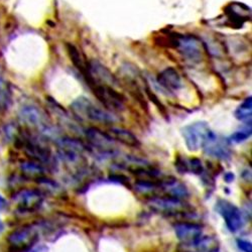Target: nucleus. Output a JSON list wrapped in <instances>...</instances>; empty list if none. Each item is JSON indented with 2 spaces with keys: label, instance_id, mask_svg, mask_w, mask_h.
<instances>
[{
  "label": "nucleus",
  "instance_id": "nucleus-1",
  "mask_svg": "<svg viewBox=\"0 0 252 252\" xmlns=\"http://www.w3.org/2000/svg\"><path fill=\"white\" fill-rule=\"evenodd\" d=\"M71 111L78 118L92 122L109 124L116 121L115 116L105 109H102L88 98L81 96L71 104Z\"/></svg>",
  "mask_w": 252,
  "mask_h": 252
},
{
  "label": "nucleus",
  "instance_id": "nucleus-2",
  "mask_svg": "<svg viewBox=\"0 0 252 252\" xmlns=\"http://www.w3.org/2000/svg\"><path fill=\"white\" fill-rule=\"evenodd\" d=\"M40 225H26L19 227L7 236V244L10 252H29L38 242L40 236Z\"/></svg>",
  "mask_w": 252,
  "mask_h": 252
},
{
  "label": "nucleus",
  "instance_id": "nucleus-3",
  "mask_svg": "<svg viewBox=\"0 0 252 252\" xmlns=\"http://www.w3.org/2000/svg\"><path fill=\"white\" fill-rule=\"evenodd\" d=\"M212 133L213 131L210 129L208 123L205 121L187 125L182 129L187 148L191 152H197L200 149H203Z\"/></svg>",
  "mask_w": 252,
  "mask_h": 252
},
{
  "label": "nucleus",
  "instance_id": "nucleus-4",
  "mask_svg": "<svg viewBox=\"0 0 252 252\" xmlns=\"http://www.w3.org/2000/svg\"><path fill=\"white\" fill-rule=\"evenodd\" d=\"M59 156L62 160L72 165H78L84 161V153L87 146L81 140L72 137H62L57 142Z\"/></svg>",
  "mask_w": 252,
  "mask_h": 252
},
{
  "label": "nucleus",
  "instance_id": "nucleus-5",
  "mask_svg": "<svg viewBox=\"0 0 252 252\" xmlns=\"http://www.w3.org/2000/svg\"><path fill=\"white\" fill-rule=\"evenodd\" d=\"M149 207L154 211L166 215V216H179L188 213H192L184 201L170 198V197H153L148 202Z\"/></svg>",
  "mask_w": 252,
  "mask_h": 252
},
{
  "label": "nucleus",
  "instance_id": "nucleus-6",
  "mask_svg": "<svg viewBox=\"0 0 252 252\" xmlns=\"http://www.w3.org/2000/svg\"><path fill=\"white\" fill-rule=\"evenodd\" d=\"M90 88L95 97L105 108L115 111H121L124 109V97L122 94L114 90L113 87L95 82Z\"/></svg>",
  "mask_w": 252,
  "mask_h": 252
},
{
  "label": "nucleus",
  "instance_id": "nucleus-7",
  "mask_svg": "<svg viewBox=\"0 0 252 252\" xmlns=\"http://www.w3.org/2000/svg\"><path fill=\"white\" fill-rule=\"evenodd\" d=\"M44 198V194L35 189H23L13 194L12 202L20 212L32 213L41 206Z\"/></svg>",
  "mask_w": 252,
  "mask_h": 252
},
{
  "label": "nucleus",
  "instance_id": "nucleus-8",
  "mask_svg": "<svg viewBox=\"0 0 252 252\" xmlns=\"http://www.w3.org/2000/svg\"><path fill=\"white\" fill-rule=\"evenodd\" d=\"M176 49L186 60L195 64L203 60L205 46L201 39L195 35L178 34V46Z\"/></svg>",
  "mask_w": 252,
  "mask_h": 252
},
{
  "label": "nucleus",
  "instance_id": "nucleus-9",
  "mask_svg": "<svg viewBox=\"0 0 252 252\" xmlns=\"http://www.w3.org/2000/svg\"><path fill=\"white\" fill-rule=\"evenodd\" d=\"M85 137L89 146L103 156H113L115 153L114 140L102 130L96 127H89L85 131Z\"/></svg>",
  "mask_w": 252,
  "mask_h": 252
},
{
  "label": "nucleus",
  "instance_id": "nucleus-10",
  "mask_svg": "<svg viewBox=\"0 0 252 252\" xmlns=\"http://www.w3.org/2000/svg\"><path fill=\"white\" fill-rule=\"evenodd\" d=\"M216 210L223 217L227 228L231 232H236L243 226V218L240 210L226 200H219L216 204Z\"/></svg>",
  "mask_w": 252,
  "mask_h": 252
},
{
  "label": "nucleus",
  "instance_id": "nucleus-11",
  "mask_svg": "<svg viewBox=\"0 0 252 252\" xmlns=\"http://www.w3.org/2000/svg\"><path fill=\"white\" fill-rule=\"evenodd\" d=\"M226 22L230 28L239 29L250 20L251 10L247 5L240 2H231L224 8Z\"/></svg>",
  "mask_w": 252,
  "mask_h": 252
},
{
  "label": "nucleus",
  "instance_id": "nucleus-12",
  "mask_svg": "<svg viewBox=\"0 0 252 252\" xmlns=\"http://www.w3.org/2000/svg\"><path fill=\"white\" fill-rule=\"evenodd\" d=\"M174 229L178 239L183 245L191 244L204 235L202 226L195 223H178L174 226Z\"/></svg>",
  "mask_w": 252,
  "mask_h": 252
},
{
  "label": "nucleus",
  "instance_id": "nucleus-13",
  "mask_svg": "<svg viewBox=\"0 0 252 252\" xmlns=\"http://www.w3.org/2000/svg\"><path fill=\"white\" fill-rule=\"evenodd\" d=\"M25 150L27 155L32 160L39 163H49L52 160V153L48 146L33 138H28L25 142Z\"/></svg>",
  "mask_w": 252,
  "mask_h": 252
},
{
  "label": "nucleus",
  "instance_id": "nucleus-14",
  "mask_svg": "<svg viewBox=\"0 0 252 252\" xmlns=\"http://www.w3.org/2000/svg\"><path fill=\"white\" fill-rule=\"evenodd\" d=\"M203 149L207 155L216 158L228 159L231 157V150L229 148L228 141L219 138L214 131Z\"/></svg>",
  "mask_w": 252,
  "mask_h": 252
},
{
  "label": "nucleus",
  "instance_id": "nucleus-15",
  "mask_svg": "<svg viewBox=\"0 0 252 252\" xmlns=\"http://www.w3.org/2000/svg\"><path fill=\"white\" fill-rule=\"evenodd\" d=\"M159 188L160 191H162L165 194V197L184 201L190 196L188 188L175 178L159 181Z\"/></svg>",
  "mask_w": 252,
  "mask_h": 252
},
{
  "label": "nucleus",
  "instance_id": "nucleus-16",
  "mask_svg": "<svg viewBox=\"0 0 252 252\" xmlns=\"http://www.w3.org/2000/svg\"><path fill=\"white\" fill-rule=\"evenodd\" d=\"M67 51L69 54V57L73 63V65L76 67V69L81 73V75L87 82L88 86H90L93 83L92 76L90 74L89 70V63L85 60L84 56L79 52V50L72 44H67Z\"/></svg>",
  "mask_w": 252,
  "mask_h": 252
},
{
  "label": "nucleus",
  "instance_id": "nucleus-17",
  "mask_svg": "<svg viewBox=\"0 0 252 252\" xmlns=\"http://www.w3.org/2000/svg\"><path fill=\"white\" fill-rule=\"evenodd\" d=\"M158 83L167 91H178L182 88V79L179 72L173 68L169 67L160 72L158 76Z\"/></svg>",
  "mask_w": 252,
  "mask_h": 252
},
{
  "label": "nucleus",
  "instance_id": "nucleus-18",
  "mask_svg": "<svg viewBox=\"0 0 252 252\" xmlns=\"http://www.w3.org/2000/svg\"><path fill=\"white\" fill-rule=\"evenodd\" d=\"M182 246L185 252H219L220 250V244L215 237L205 235L191 244H182Z\"/></svg>",
  "mask_w": 252,
  "mask_h": 252
},
{
  "label": "nucleus",
  "instance_id": "nucleus-19",
  "mask_svg": "<svg viewBox=\"0 0 252 252\" xmlns=\"http://www.w3.org/2000/svg\"><path fill=\"white\" fill-rule=\"evenodd\" d=\"M107 133L114 141H119L126 146H130V148L134 149H137L140 146L139 139L127 129L121 127H111L108 129Z\"/></svg>",
  "mask_w": 252,
  "mask_h": 252
},
{
  "label": "nucleus",
  "instance_id": "nucleus-20",
  "mask_svg": "<svg viewBox=\"0 0 252 252\" xmlns=\"http://www.w3.org/2000/svg\"><path fill=\"white\" fill-rule=\"evenodd\" d=\"M20 171L24 176L31 180H40L45 178L46 171L41 163L32 161H25L20 164Z\"/></svg>",
  "mask_w": 252,
  "mask_h": 252
},
{
  "label": "nucleus",
  "instance_id": "nucleus-21",
  "mask_svg": "<svg viewBox=\"0 0 252 252\" xmlns=\"http://www.w3.org/2000/svg\"><path fill=\"white\" fill-rule=\"evenodd\" d=\"M135 190L141 195H150L155 196L159 190V182H156L155 180H146L140 179L135 183Z\"/></svg>",
  "mask_w": 252,
  "mask_h": 252
},
{
  "label": "nucleus",
  "instance_id": "nucleus-22",
  "mask_svg": "<svg viewBox=\"0 0 252 252\" xmlns=\"http://www.w3.org/2000/svg\"><path fill=\"white\" fill-rule=\"evenodd\" d=\"M252 114V100L251 97L246 98L235 111V117L239 121H249L251 122Z\"/></svg>",
  "mask_w": 252,
  "mask_h": 252
},
{
  "label": "nucleus",
  "instance_id": "nucleus-23",
  "mask_svg": "<svg viewBox=\"0 0 252 252\" xmlns=\"http://www.w3.org/2000/svg\"><path fill=\"white\" fill-rule=\"evenodd\" d=\"M24 117L26 120L32 125H43L44 124V115L35 109V108H28L24 112Z\"/></svg>",
  "mask_w": 252,
  "mask_h": 252
},
{
  "label": "nucleus",
  "instance_id": "nucleus-24",
  "mask_svg": "<svg viewBox=\"0 0 252 252\" xmlns=\"http://www.w3.org/2000/svg\"><path fill=\"white\" fill-rule=\"evenodd\" d=\"M187 171L188 173H193L199 176H202L205 173L204 165L201 159L197 158H193L190 159H187Z\"/></svg>",
  "mask_w": 252,
  "mask_h": 252
},
{
  "label": "nucleus",
  "instance_id": "nucleus-25",
  "mask_svg": "<svg viewBox=\"0 0 252 252\" xmlns=\"http://www.w3.org/2000/svg\"><path fill=\"white\" fill-rule=\"evenodd\" d=\"M250 136H251V125L234 132L229 137V141L233 143H240L248 139Z\"/></svg>",
  "mask_w": 252,
  "mask_h": 252
},
{
  "label": "nucleus",
  "instance_id": "nucleus-26",
  "mask_svg": "<svg viewBox=\"0 0 252 252\" xmlns=\"http://www.w3.org/2000/svg\"><path fill=\"white\" fill-rule=\"evenodd\" d=\"M10 101V92L4 82H0V107L7 108L8 102Z\"/></svg>",
  "mask_w": 252,
  "mask_h": 252
},
{
  "label": "nucleus",
  "instance_id": "nucleus-27",
  "mask_svg": "<svg viewBox=\"0 0 252 252\" xmlns=\"http://www.w3.org/2000/svg\"><path fill=\"white\" fill-rule=\"evenodd\" d=\"M145 91H146V94H148V96H149V98L151 99V101H153L157 106H158V110H160V112L162 113V114H164L165 115V108L163 107V105L160 103V101H159V99L148 88L146 87L145 88Z\"/></svg>",
  "mask_w": 252,
  "mask_h": 252
},
{
  "label": "nucleus",
  "instance_id": "nucleus-28",
  "mask_svg": "<svg viewBox=\"0 0 252 252\" xmlns=\"http://www.w3.org/2000/svg\"><path fill=\"white\" fill-rule=\"evenodd\" d=\"M237 246L238 248L243 251V252H252V246H251V243L246 241V240H243V239H238L237 240Z\"/></svg>",
  "mask_w": 252,
  "mask_h": 252
},
{
  "label": "nucleus",
  "instance_id": "nucleus-29",
  "mask_svg": "<svg viewBox=\"0 0 252 252\" xmlns=\"http://www.w3.org/2000/svg\"><path fill=\"white\" fill-rule=\"evenodd\" d=\"M233 180H234V175H233L232 173H227V174L225 175V181H226L227 183L233 182Z\"/></svg>",
  "mask_w": 252,
  "mask_h": 252
},
{
  "label": "nucleus",
  "instance_id": "nucleus-30",
  "mask_svg": "<svg viewBox=\"0 0 252 252\" xmlns=\"http://www.w3.org/2000/svg\"><path fill=\"white\" fill-rule=\"evenodd\" d=\"M6 206V202H5V200H4V198L0 195V211H1V210L4 208Z\"/></svg>",
  "mask_w": 252,
  "mask_h": 252
},
{
  "label": "nucleus",
  "instance_id": "nucleus-31",
  "mask_svg": "<svg viewBox=\"0 0 252 252\" xmlns=\"http://www.w3.org/2000/svg\"><path fill=\"white\" fill-rule=\"evenodd\" d=\"M3 230H4V225H3V223L1 222V220H0V233H1Z\"/></svg>",
  "mask_w": 252,
  "mask_h": 252
}]
</instances>
